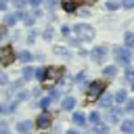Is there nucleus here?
Returning a JSON list of instances; mask_svg holds the SVG:
<instances>
[{
	"label": "nucleus",
	"mask_w": 134,
	"mask_h": 134,
	"mask_svg": "<svg viewBox=\"0 0 134 134\" xmlns=\"http://www.w3.org/2000/svg\"><path fill=\"white\" fill-rule=\"evenodd\" d=\"M65 42H67V46H69L71 50H73V48H80V46H84V44L80 42V38H77V36H73V34H71V36H67V38H65Z\"/></svg>",
	"instance_id": "obj_27"
},
{
	"label": "nucleus",
	"mask_w": 134,
	"mask_h": 134,
	"mask_svg": "<svg viewBox=\"0 0 134 134\" xmlns=\"http://www.w3.org/2000/svg\"><path fill=\"white\" fill-rule=\"evenodd\" d=\"M4 38H8V27H4V25H0V42H2Z\"/></svg>",
	"instance_id": "obj_43"
},
{
	"label": "nucleus",
	"mask_w": 134,
	"mask_h": 134,
	"mask_svg": "<svg viewBox=\"0 0 134 134\" xmlns=\"http://www.w3.org/2000/svg\"><path fill=\"white\" fill-rule=\"evenodd\" d=\"M15 54H17V50H15L10 44L0 46V67H8L10 63H15V61H17Z\"/></svg>",
	"instance_id": "obj_7"
},
{
	"label": "nucleus",
	"mask_w": 134,
	"mask_h": 134,
	"mask_svg": "<svg viewBox=\"0 0 134 134\" xmlns=\"http://www.w3.org/2000/svg\"><path fill=\"white\" fill-rule=\"evenodd\" d=\"M88 82H90L88 69H77V71H75V75H73V86H75V88H80V90H84V88L88 86Z\"/></svg>",
	"instance_id": "obj_12"
},
{
	"label": "nucleus",
	"mask_w": 134,
	"mask_h": 134,
	"mask_svg": "<svg viewBox=\"0 0 134 134\" xmlns=\"http://www.w3.org/2000/svg\"><path fill=\"white\" fill-rule=\"evenodd\" d=\"M40 38H42L44 42H52V38H54V25H52V23H48V25L40 31Z\"/></svg>",
	"instance_id": "obj_24"
},
{
	"label": "nucleus",
	"mask_w": 134,
	"mask_h": 134,
	"mask_svg": "<svg viewBox=\"0 0 134 134\" xmlns=\"http://www.w3.org/2000/svg\"><path fill=\"white\" fill-rule=\"evenodd\" d=\"M128 90H130V92H134V80H132V82L128 84Z\"/></svg>",
	"instance_id": "obj_46"
},
{
	"label": "nucleus",
	"mask_w": 134,
	"mask_h": 134,
	"mask_svg": "<svg viewBox=\"0 0 134 134\" xmlns=\"http://www.w3.org/2000/svg\"><path fill=\"white\" fill-rule=\"evenodd\" d=\"M6 134H17V132H15V130H8V132H6Z\"/></svg>",
	"instance_id": "obj_47"
},
{
	"label": "nucleus",
	"mask_w": 134,
	"mask_h": 134,
	"mask_svg": "<svg viewBox=\"0 0 134 134\" xmlns=\"http://www.w3.org/2000/svg\"><path fill=\"white\" fill-rule=\"evenodd\" d=\"M15 132L17 134H31L34 132V119H19V121H15Z\"/></svg>",
	"instance_id": "obj_13"
},
{
	"label": "nucleus",
	"mask_w": 134,
	"mask_h": 134,
	"mask_svg": "<svg viewBox=\"0 0 134 134\" xmlns=\"http://www.w3.org/2000/svg\"><path fill=\"white\" fill-rule=\"evenodd\" d=\"M71 31H73V36H77L80 38V42L82 44H88V42H92L94 38H96V29L90 25V23H75V25H71Z\"/></svg>",
	"instance_id": "obj_3"
},
{
	"label": "nucleus",
	"mask_w": 134,
	"mask_h": 134,
	"mask_svg": "<svg viewBox=\"0 0 134 134\" xmlns=\"http://www.w3.org/2000/svg\"><path fill=\"white\" fill-rule=\"evenodd\" d=\"M15 59H17L21 65H29V63H34V52H31L29 48H21V50L15 54Z\"/></svg>",
	"instance_id": "obj_16"
},
{
	"label": "nucleus",
	"mask_w": 134,
	"mask_h": 134,
	"mask_svg": "<svg viewBox=\"0 0 134 134\" xmlns=\"http://www.w3.org/2000/svg\"><path fill=\"white\" fill-rule=\"evenodd\" d=\"M88 130H90V134H109L111 126H109L107 121H100V124H96V126H88Z\"/></svg>",
	"instance_id": "obj_23"
},
{
	"label": "nucleus",
	"mask_w": 134,
	"mask_h": 134,
	"mask_svg": "<svg viewBox=\"0 0 134 134\" xmlns=\"http://www.w3.org/2000/svg\"><path fill=\"white\" fill-rule=\"evenodd\" d=\"M52 121H54V113H52V109H48V111H40V113L36 115V119H34V128H38V130H50Z\"/></svg>",
	"instance_id": "obj_5"
},
{
	"label": "nucleus",
	"mask_w": 134,
	"mask_h": 134,
	"mask_svg": "<svg viewBox=\"0 0 134 134\" xmlns=\"http://www.w3.org/2000/svg\"><path fill=\"white\" fill-rule=\"evenodd\" d=\"M117 126H119V132H121V134H132V132H134V117H132V115H130V117L124 115Z\"/></svg>",
	"instance_id": "obj_18"
},
{
	"label": "nucleus",
	"mask_w": 134,
	"mask_h": 134,
	"mask_svg": "<svg viewBox=\"0 0 134 134\" xmlns=\"http://www.w3.org/2000/svg\"><path fill=\"white\" fill-rule=\"evenodd\" d=\"M121 109H124V113H132V111H134V96H128V98L121 103Z\"/></svg>",
	"instance_id": "obj_30"
},
{
	"label": "nucleus",
	"mask_w": 134,
	"mask_h": 134,
	"mask_svg": "<svg viewBox=\"0 0 134 134\" xmlns=\"http://www.w3.org/2000/svg\"><path fill=\"white\" fill-rule=\"evenodd\" d=\"M8 100H15L17 105H23V103H27V100H29V88H21V90L13 92Z\"/></svg>",
	"instance_id": "obj_17"
},
{
	"label": "nucleus",
	"mask_w": 134,
	"mask_h": 134,
	"mask_svg": "<svg viewBox=\"0 0 134 134\" xmlns=\"http://www.w3.org/2000/svg\"><path fill=\"white\" fill-rule=\"evenodd\" d=\"M71 34H73V31H71V25H63V27H61V36H63V38H67V36H71Z\"/></svg>",
	"instance_id": "obj_40"
},
{
	"label": "nucleus",
	"mask_w": 134,
	"mask_h": 134,
	"mask_svg": "<svg viewBox=\"0 0 134 134\" xmlns=\"http://www.w3.org/2000/svg\"><path fill=\"white\" fill-rule=\"evenodd\" d=\"M86 121H88V126H96V124L105 121V119H103V111H98V109L88 111V113H86Z\"/></svg>",
	"instance_id": "obj_19"
},
{
	"label": "nucleus",
	"mask_w": 134,
	"mask_h": 134,
	"mask_svg": "<svg viewBox=\"0 0 134 134\" xmlns=\"http://www.w3.org/2000/svg\"><path fill=\"white\" fill-rule=\"evenodd\" d=\"M109 57H113V63L121 69L130 63H134V50L126 48L124 44H115V46H109Z\"/></svg>",
	"instance_id": "obj_1"
},
{
	"label": "nucleus",
	"mask_w": 134,
	"mask_h": 134,
	"mask_svg": "<svg viewBox=\"0 0 134 134\" xmlns=\"http://www.w3.org/2000/svg\"><path fill=\"white\" fill-rule=\"evenodd\" d=\"M6 2H8V0H6Z\"/></svg>",
	"instance_id": "obj_50"
},
{
	"label": "nucleus",
	"mask_w": 134,
	"mask_h": 134,
	"mask_svg": "<svg viewBox=\"0 0 134 134\" xmlns=\"http://www.w3.org/2000/svg\"><path fill=\"white\" fill-rule=\"evenodd\" d=\"M124 46L130 48V50H134V31H126L124 34Z\"/></svg>",
	"instance_id": "obj_29"
},
{
	"label": "nucleus",
	"mask_w": 134,
	"mask_h": 134,
	"mask_svg": "<svg viewBox=\"0 0 134 134\" xmlns=\"http://www.w3.org/2000/svg\"><path fill=\"white\" fill-rule=\"evenodd\" d=\"M17 103L15 100H8V98H2L0 100V117H6V115H13L17 111Z\"/></svg>",
	"instance_id": "obj_14"
},
{
	"label": "nucleus",
	"mask_w": 134,
	"mask_h": 134,
	"mask_svg": "<svg viewBox=\"0 0 134 134\" xmlns=\"http://www.w3.org/2000/svg\"><path fill=\"white\" fill-rule=\"evenodd\" d=\"M77 57H82V59H86V57H88V48H84V46H80V48H77Z\"/></svg>",
	"instance_id": "obj_44"
},
{
	"label": "nucleus",
	"mask_w": 134,
	"mask_h": 134,
	"mask_svg": "<svg viewBox=\"0 0 134 134\" xmlns=\"http://www.w3.org/2000/svg\"><path fill=\"white\" fill-rule=\"evenodd\" d=\"M94 105H96V109H98V111H103V113H105L107 109H111V107L115 105V103H113V92L105 90V92H103V94L94 100Z\"/></svg>",
	"instance_id": "obj_9"
},
{
	"label": "nucleus",
	"mask_w": 134,
	"mask_h": 134,
	"mask_svg": "<svg viewBox=\"0 0 134 134\" xmlns=\"http://www.w3.org/2000/svg\"><path fill=\"white\" fill-rule=\"evenodd\" d=\"M8 130H10V124H8L4 117H0V134H6Z\"/></svg>",
	"instance_id": "obj_38"
},
{
	"label": "nucleus",
	"mask_w": 134,
	"mask_h": 134,
	"mask_svg": "<svg viewBox=\"0 0 134 134\" xmlns=\"http://www.w3.org/2000/svg\"><path fill=\"white\" fill-rule=\"evenodd\" d=\"M52 100H50V96L48 94H42L40 98H36V109H40V111H48V109H52Z\"/></svg>",
	"instance_id": "obj_21"
},
{
	"label": "nucleus",
	"mask_w": 134,
	"mask_h": 134,
	"mask_svg": "<svg viewBox=\"0 0 134 134\" xmlns=\"http://www.w3.org/2000/svg\"><path fill=\"white\" fill-rule=\"evenodd\" d=\"M69 121H71V126H75V128H80V130L88 128V121H86V111L73 109V111H71V115H69Z\"/></svg>",
	"instance_id": "obj_10"
},
{
	"label": "nucleus",
	"mask_w": 134,
	"mask_h": 134,
	"mask_svg": "<svg viewBox=\"0 0 134 134\" xmlns=\"http://www.w3.org/2000/svg\"><path fill=\"white\" fill-rule=\"evenodd\" d=\"M42 2H44V0H27V6H31V8H40Z\"/></svg>",
	"instance_id": "obj_42"
},
{
	"label": "nucleus",
	"mask_w": 134,
	"mask_h": 134,
	"mask_svg": "<svg viewBox=\"0 0 134 134\" xmlns=\"http://www.w3.org/2000/svg\"><path fill=\"white\" fill-rule=\"evenodd\" d=\"M38 36H40V31H38L36 27H29V31H27V38H25V42H27V44L31 46V44H36Z\"/></svg>",
	"instance_id": "obj_28"
},
{
	"label": "nucleus",
	"mask_w": 134,
	"mask_h": 134,
	"mask_svg": "<svg viewBox=\"0 0 134 134\" xmlns=\"http://www.w3.org/2000/svg\"><path fill=\"white\" fill-rule=\"evenodd\" d=\"M10 82V77H8V73L4 71V67H0V88H4L6 84Z\"/></svg>",
	"instance_id": "obj_34"
},
{
	"label": "nucleus",
	"mask_w": 134,
	"mask_h": 134,
	"mask_svg": "<svg viewBox=\"0 0 134 134\" xmlns=\"http://www.w3.org/2000/svg\"><path fill=\"white\" fill-rule=\"evenodd\" d=\"M52 54H57V57H61V59H71L73 57V50L67 46V44H52Z\"/></svg>",
	"instance_id": "obj_15"
},
{
	"label": "nucleus",
	"mask_w": 134,
	"mask_h": 134,
	"mask_svg": "<svg viewBox=\"0 0 134 134\" xmlns=\"http://www.w3.org/2000/svg\"><path fill=\"white\" fill-rule=\"evenodd\" d=\"M6 8H8V2L6 0H0V13H6Z\"/></svg>",
	"instance_id": "obj_45"
},
{
	"label": "nucleus",
	"mask_w": 134,
	"mask_h": 134,
	"mask_svg": "<svg viewBox=\"0 0 134 134\" xmlns=\"http://www.w3.org/2000/svg\"><path fill=\"white\" fill-rule=\"evenodd\" d=\"M128 96H130V90H128V88H117V90L113 92V103H115V105H121Z\"/></svg>",
	"instance_id": "obj_22"
},
{
	"label": "nucleus",
	"mask_w": 134,
	"mask_h": 134,
	"mask_svg": "<svg viewBox=\"0 0 134 134\" xmlns=\"http://www.w3.org/2000/svg\"><path fill=\"white\" fill-rule=\"evenodd\" d=\"M75 15H77V17H90V8H88V6H82V4H80V6L75 8Z\"/></svg>",
	"instance_id": "obj_35"
},
{
	"label": "nucleus",
	"mask_w": 134,
	"mask_h": 134,
	"mask_svg": "<svg viewBox=\"0 0 134 134\" xmlns=\"http://www.w3.org/2000/svg\"><path fill=\"white\" fill-rule=\"evenodd\" d=\"M126 113H124V109H121V105H113L111 109H107L105 113H103V119L109 124V126H117L119 121H121V117H124Z\"/></svg>",
	"instance_id": "obj_6"
},
{
	"label": "nucleus",
	"mask_w": 134,
	"mask_h": 134,
	"mask_svg": "<svg viewBox=\"0 0 134 134\" xmlns=\"http://www.w3.org/2000/svg\"><path fill=\"white\" fill-rule=\"evenodd\" d=\"M8 4H10L15 10H23V8H27V0H8Z\"/></svg>",
	"instance_id": "obj_31"
},
{
	"label": "nucleus",
	"mask_w": 134,
	"mask_h": 134,
	"mask_svg": "<svg viewBox=\"0 0 134 134\" xmlns=\"http://www.w3.org/2000/svg\"><path fill=\"white\" fill-rule=\"evenodd\" d=\"M88 57L94 65H105L109 61V44H96L94 48L88 50Z\"/></svg>",
	"instance_id": "obj_4"
},
{
	"label": "nucleus",
	"mask_w": 134,
	"mask_h": 134,
	"mask_svg": "<svg viewBox=\"0 0 134 134\" xmlns=\"http://www.w3.org/2000/svg\"><path fill=\"white\" fill-rule=\"evenodd\" d=\"M34 61H38V63L42 65V63L46 61V52H42V50H36V52H34Z\"/></svg>",
	"instance_id": "obj_37"
},
{
	"label": "nucleus",
	"mask_w": 134,
	"mask_h": 134,
	"mask_svg": "<svg viewBox=\"0 0 134 134\" xmlns=\"http://www.w3.org/2000/svg\"><path fill=\"white\" fill-rule=\"evenodd\" d=\"M119 6L126 8V10H132L134 8V0H119Z\"/></svg>",
	"instance_id": "obj_39"
},
{
	"label": "nucleus",
	"mask_w": 134,
	"mask_h": 134,
	"mask_svg": "<svg viewBox=\"0 0 134 134\" xmlns=\"http://www.w3.org/2000/svg\"><path fill=\"white\" fill-rule=\"evenodd\" d=\"M59 107H61V111L71 113L73 109H77V98H75L71 92H65V94L59 98Z\"/></svg>",
	"instance_id": "obj_8"
},
{
	"label": "nucleus",
	"mask_w": 134,
	"mask_h": 134,
	"mask_svg": "<svg viewBox=\"0 0 134 134\" xmlns=\"http://www.w3.org/2000/svg\"><path fill=\"white\" fill-rule=\"evenodd\" d=\"M19 77H21L25 84L34 82V63H29V65H23V67H21V73H19Z\"/></svg>",
	"instance_id": "obj_20"
},
{
	"label": "nucleus",
	"mask_w": 134,
	"mask_h": 134,
	"mask_svg": "<svg viewBox=\"0 0 134 134\" xmlns=\"http://www.w3.org/2000/svg\"><path fill=\"white\" fill-rule=\"evenodd\" d=\"M105 8L113 13V10H117V8H121V6H119V0H107V2H105Z\"/></svg>",
	"instance_id": "obj_33"
},
{
	"label": "nucleus",
	"mask_w": 134,
	"mask_h": 134,
	"mask_svg": "<svg viewBox=\"0 0 134 134\" xmlns=\"http://www.w3.org/2000/svg\"><path fill=\"white\" fill-rule=\"evenodd\" d=\"M2 25H4V27H15V25H17V15H15V10H13V13H8V10L4 13Z\"/></svg>",
	"instance_id": "obj_25"
},
{
	"label": "nucleus",
	"mask_w": 134,
	"mask_h": 134,
	"mask_svg": "<svg viewBox=\"0 0 134 134\" xmlns=\"http://www.w3.org/2000/svg\"><path fill=\"white\" fill-rule=\"evenodd\" d=\"M42 4H44V6L48 8V10H54V8H57V6L61 4V0H44Z\"/></svg>",
	"instance_id": "obj_36"
},
{
	"label": "nucleus",
	"mask_w": 134,
	"mask_h": 134,
	"mask_svg": "<svg viewBox=\"0 0 134 134\" xmlns=\"http://www.w3.org/2000/svg\"><path fill=\"white\" fill-rule=\"evenodd\" d=\"M42 94H44V88H42V86H36V88H31V90H29V98H31V100L40 98Z\"/></svg>",
	"instance_id": "obj_32"
},
{
	"label": "nucleus",
	"mask_w": 134,
	"mask_h": 134,
	"mask_svg": "<svg viewBox=\"0 0 134 134\" xmlns=\"http://www.w3.org/2000/svg\"><path fill=\"white\" fill-rule=\"evenodd\" d=\"M124 71H121V77H124V82L126 84H130L132 80H134V63H130V65H126V67H121Z\"/></svg>",
	"instance_id": "obj_26"
},
{
	"label": "nucleus",
	"mask_w": 134,
	"mask_h": 134,
	"mask_svg": "<svg viewBox=\"0 0 134 134\" xmlns=\"http://www.w3.org/2000/svg\"><path fill=\"white\" fill-rule=\"evenodd\" d=\"M105 90H107V84H105V80L100 77V80H90V82H88V86H86L82 92H84L86 103H92V105H94V100H96Z\"/></svg>",
	"instance_id": "obj_2"
},
{
	"label": "nucleus",
	"mask_w": 134,
	"mask_h": 134,
	"mask_svg": "<svg viewBox=\"0 0 134 134\" xmlns=\"http://www.w3.org/2000/svg\"><path fill=\"white\" fill-rule=\"evenodd\" d=\"M63 134H84V132H82L80 128H75V126H69V128L63 132Z\"/></svg>",
	"instance_id": "obj_41"
},
{
	"label": "nucleus",
	"mask_w": 134,
	"mask_h": 134,
	"mask_svg": "<svg viewBox=\"0 0 134 134\" xmlns=\"http://www.w3.org/2000/svg\"><path fill=\"white\" fill-rule=\"evenodd\" d=\"M103 69H100V77L107 82V80H115L117 77V73H119V67L115 65V63H105V65H100Z\"/></svg>",
	"instance_id": "obj_11"
},
{
	"label": "nucleus",
	"mask_w": 134,
	"mask_h": 134,
	"mask_svg": "<svg viewBox=\"0 0 134 134\" xmlns=\"http://www.w3.org/2000/svg\"><path fill=\"white\" fill-rule=\"evenodd\" d=\"M130 115H132V117H134V111H132V113H130Z\"/></svg>",
	"instance_id": "obj_48"
},
{
	"label": "nucleus",
	"mask_w": 134,
	"mask_h": 134,
	"mask_svg": "<svg viewBox=\"0 0 134 134\" xmlns=\"http://www.w3.org/2000/svg\"><path fill=\"white\" fill-rule=\"evenodd\" d=\"M132 134H134V132H132Z\"/></svg>",
	"instance_id": "obj_49"
}]
</instances>
